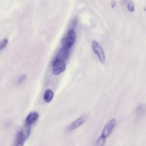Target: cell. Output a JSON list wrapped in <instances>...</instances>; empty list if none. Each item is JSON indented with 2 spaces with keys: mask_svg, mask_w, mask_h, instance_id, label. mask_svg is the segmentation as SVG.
Masks as SVG:
<instances>
[{
  "mask_svg": "<svg viewBox=\"0 0 146 146\" xmlns=\"http://www.w3.org/2000/svg\"><path fill=\"white\" fill-rule=\"evenodd\" d=\"M92 47L94 52L97 56L100 62L104 64L106 61V55L100 44L97 41L93 40L92 41Z\"/></svg>",
  "mask_w": 146,
  "mask_h": 146,
  "instance_id": "obj_3",
  "label": "cell"
},
{
  "mask_svg": "<svg viewBox=\"0 0 146 146\" xmlns=\"http://www.w3.org/2000/svg\"><path fill=\"white\" fill-rule=\"evenodd\" d=\"M76 39V33L74 29H71L62 39V47L70 50L74 44Z\"/></svg>",
  "mask_w": 146,
  "mask_h": 146,
  "instance_id": "obj_2",
  "label": "cell"
},
{
  "mask_svg": "<svg viewBox=\"0 0 146 146\" xmlns=\"http://www.w3.org/2000/svg\"><path fill=\"white\" fill-rule=\"evenodd\" d=\"M89 115L88 114H84L80 116L79 117L77 118L74 121H72L67 128V131H72L78 127L81 126L83 123H84L88 119Z\"/></svg>",
  "mask_w": 146,
  "mask_h": 146,
  "instance_id": "obj_5",
  "label": "cell"
},
{
  "mask_svg": "<svg viewBox=\"0 0 146 146\" xmlns=\"http://www.w3.org/2000/svg\"><path fill=\"white\" fill-rule=\"evenodd\" d=\"M26 136L23 131H19L17 132L15 136V145H23L26 140Z\"/></svg>",
  "mask_w": 146,
  "mask_h": 146,
  "instance_id": "obj_7",
  "label": "cell"
},
{
  "mask_svg": "<svg viewBox=\"0 0 146 146\" xmlns=\"http://www.w3.org/2000/svg\"><path fill=\"white\" fill-rule=\"evenodd\" d=\"M116 119L113 118L109 120L104 125L102 133L98 137L96 141V145L99 146H103L105 144L106 139L110 136L112 132L114 127L116 125Z\"/></svg>",
  "mask_w": 146,
  "mask_h": 146,
  "instance_id": "obj_1",
  "label": "cell"
},
{
  "mask_svg": "<svg viewBox=\"0 0 146 146\" xmlns=\"http://www.w3.org/2000/svg\"><path fill=\"white\" fill-rule=\"evenodd\" d=\"M66 68L65 60L59 58H55L52 63V73L54 75H57L63 72Z\"/></svg>",
  "mask_w": 146,
  "mask_h": 146,
  "instance_id": "obj_4",
  "label": "cell"
},
{
  "mask_svg": "<svg viewBox=\"0 0 146 146\" xmlns=\"http://www.w3.org/2000/svg\"><path fill=\"white\" fill-rule=\"evenodd\" d=\"M127 9L129 11L133 12L135 10V5L134 3L132 1L129 2L127 4Z\"/></svg>",
  "mask_w": 146,
  "mask_h": 146,
  "instance_id": "obj_10",
  "label": "cell"
},
{
  "mask_svg": "<svg viewBox=\"0 0 146 146\" xmlns=\"http://www.w3.org/2000/svg\"><path fill=\"white\" fill-rule=\"evenodd\" d=\"M7 43H8V40L7 39H4L0 42V51L2 50L4 48H5Z\"/></svg>",
  "mask_w": 146,
  "mask_h": 146,
  "instance_id": "obj_11",
  "label": "cell"
},
{
  "mask_svg": "<svg viewBox=\"0 0 146 146\" xmlns=\"http://www.w3.org/2000/svg\"><path fill=\"white\" fill-rule=\"evenodd\" d=\"M26 79V75H22V76L19 78L18 82H19V83H21L24 82Z\"/></svg>",
  "mask_w": 146,
  "mask_h": 146,
  "instance_id": "obj_12",
  "label": "cell"
},
{
  "mask_svg": "<svg viewBox=\"0 0 146 146\" xmlns=\"http://www.w3.org/2000/svg\"><path fill=\"white\" fill-rule=\"evenodd\" d=\"M116 3L115 2V1L113 0V1H112V2H111V6H112V8H114L115 7V6H116Z\"/></svg>",
  "mask_w": 146,
  "mask_h": 146,
  "instance_id": "obj_13",
  "label": "cell"
},
{
  "mask_svg": "<svg viewBox=\"0 0 146 146\" xmlns=\"http://www.w3.org/2000/svg\"><path fill=\"white\" fill-rule=\"evenodd\" d=\"M69 55H70V50L62 47L59 51L56 57L60 58L64 60H66L68 58Z\"/></svg>",
  "mask_w": 146,
  "mask_h": 146,
  "instance_id": "obj_8",
  "label": "cell"
},
{
  "mask_svg": "<svg viewBox=\"0 0 146 146\" xmlns=\"http://www.w3.org/2000/svg\"><path fill=\"white\" fill-rule=\"evenodd\" d=\"M54 93L50 89H47L44 93L43 99L46 102H50L53 98Z\"/></svg>",
  "mask_w": 146,
  "mask_h": 146,
  "instance_id": "obj_9",
  "label": "cell"
},
{
  "mask_svg": "<svg viewBox=\"0 0 146 146\" xmlns=\"http://www.w3.org/2000/svg\"><path fill=\"white\" fill-rule=\"evenodd\" d=\"M38 117H39V115L36 112H30L26 119V120H25L26 124L27 126H30L33 124L37 120Z\"/></svg>",
  "mask_w": 146,
  "mask_h": 146,
  "instance_id": "obj_6",
  "label": "cell"
},
{
  "mask_svg": "<svg viewBox=\"0 0 146 146\" xmlns=\"http://www.w3.org/2000/svg\"><path fill=\"white\" fill-rule=\"evenodd\" d=\"M128 0H122V2H123V3H126L127 2Z\"/></svg>",
  "mask_w": 146,
  "mask_h": 146,
  "instance_id": "obj_14",
  "label": "cell"
}]
</instances>
